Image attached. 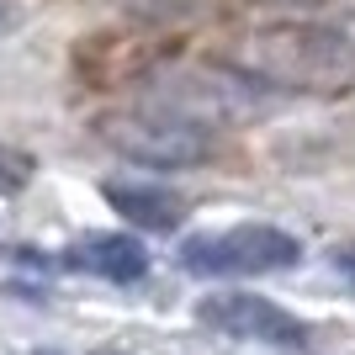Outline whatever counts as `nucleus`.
I'll list each match as a JSON object with an SVG mask.
<instances>
[{
	"label": "nucleus",
	"mask_w": 355,
	"mask_h": 355,
	"mask_svg": "<svg viewBox=\"0 0 355 355\" xmlns=\"http://www.w3.org/2000/svg\"><path fill=\"white\" fill-rule=\"evenodd\" d=\"M340 270H345V276H355V250H345V254H340Z\"/></svg>",
	"instance_id": "6e6552de"
},
{
	"label": "nucleus",
	"mask_w": 355,
	"mask_h": 355,
	"mask_svg": "<svg viewBox=\"0 0 355 355\" xmlns=\"http://www.w3.org/2000/svg\"><path fill=\"white\" fill-rule=\"evenodd\" d=\"M27 175H32V164L21 154H11V148H0V196H16L27 186Z\"/></svg>",
	"instance_id": "0eeeda50"
},
{
	"label": "nucleus",
	"mask_w": 355,
	"mask_h": 355,
	"mask_svg": "<svg viewBox=\"0 0 355 355\" xmlns=\"http://www.w3.org/2000/svg\"><path fill=\"white\" fill-rule=\"evenodd\" d=\"M196 318L223 334V340H244V345H302L308 340V329L302 318H292L286 308L266 302V297H250V292H218L207 297Z\"/></svg>",
	"instance_id": "20e7f679"
},
{
	"label": "nucleus",
	"mask_w": 355,
	"mask_h": 355,
	"mask_svg": "<svg viewBox=\"0 0 355 355\" xmlns=\"http://www.w3.org/2000/svg\"><path fill=\"white\" fill-rule=\"evenodd\" d=\"M297 260H302V244L270 223H239V228L196 234L180 244V266L191 276H266V270H286Z\"/></svg>",
	"instance_id": "7ed1b4c3"
},
{
	"label": "nucleus",
	"mask_w": 355,
	"mask_h": 355,
	"mask_svg": "<svg viewBox=\"0 0 355 355\" xmlns=\"http://www.w3.org/2000/svg\"><path fill=\"white\" fill-rule=\"evenodd\" d=\"M11 32V11H6V0H0V37Z\"/></svg>",
	"instance_id": "1a4fd4ad"
},
{
	"label": "nucleus",
	"mask_w": 355,
	"mask_h": 355,
	"mask_svg": "<svg viewBox=\"0 0 355 355\" xmlns=\"http://www.w3.org/2000/svg\"><path fill=\"white\" fill-rule=\"evenodd\" d=\"M106 202L122 212V218H133L138 228H154V234H170V228H180V218H186V202H180L175 191H159V186H106Z\"/></svg>",
	"instance_id": "423d86ee"
},
{
	"label": "nucleus",
	"mask_w": 355,
	"mask_h": 355,
	"mask_svg": "<svg viewBox=\"0 0 355 355\" xmlns=\"http://www.w3.org/2000/svg\"><path fill=\"white\" fill-rule=\"evenodd\" d=\"M228 69L250 85L297 90V96H340L355 85V37L318 21H270L228 43Z\"/></svg>",
	"instance_id": "f257e3e1"
},
{
	"label": "nucleus",
	"mask_w": 355,
	"mask_h": 355,
	"mask_svg": "<svg viewBox=\"0 0 355 355\" xmlns=\"http://www.w3.org/2000/svg\"><path fill=\"white\" fill-rule=\"evenodd\" d=\"M101 138L133 164H154V170H180V164L212 159V128L202 117H186L175 106H144V112H117L101 122Z\"/></svg>",
	"instance_id": "f03ea898"
},
{
	"label": "nucleus",
	"mask_w": 355,
	"mask_h": 355,
	"mask_svg": "<svg viewBox=\"0 0 355 355\" xmlns=\"http://www.w3.org/2000/svg\"><path fill=\"white\" fill-rule=\"evenodd\" d=\"M69 266L90 270V276H106V282H138L148 270V254L128 234H90L69 250Z\"/></svg>",
	"instance_id": "39448f33"
}]
</instances>
